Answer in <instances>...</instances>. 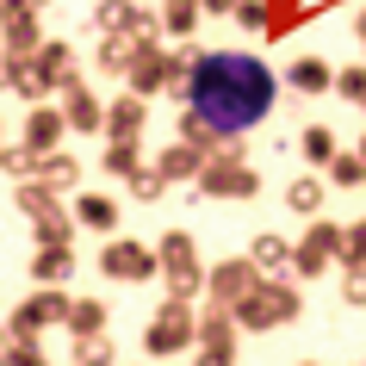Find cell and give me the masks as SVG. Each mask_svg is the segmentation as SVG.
<instances>
[{
  "instance_id": "7402d4cb",
  "label": "cell",
  "mask_w": 366,
  "mask_h": 366,
  "mask_svg": "<svg viewBox=\"0 0 366 366\" xmlns=\"http://www.w3.org/2000/svg\"><path fill=\"white\" fill-rule=\"evenodd\" d=\"M205 6H212V13H236V6H242V0H205Z\"/></svg>"
},
{
  "instance_id": "e0dca14e",
  "label": "cell",
  "mask_w": 366,
  "mask_h": 366,
  "mask_svg": "<svg viewBox=\"0 0 366 366\" xmlns=\"http://www.w3.org/2000/svg\"><path fill=\"white\" fill-rule=\"evenodd\" d=\"M99 25H106V31H118V25H131V6H118V0H106V6H99Z\"/></svg>"
},
{
  "instance_id": "3957f363",
  "label": "cell",
  "mask_w": 366,
  "mask_h": 366,
  "mask_svg": "<svg viewBox=\"0 0 366 366\" xmlns=\"http://www.w3.org/2000/svg\"><path fill=\"white\" fill-rule=\"evenodd\" d=\"M292 310H298V292L273 286V292H254L249 305H242V317H249V323H286Z\"/></svg>"
},
{
  "instance_id": "277c9868",
  "label": "cell",
  "mask_w": 366,
  "mask_h": 366,
  "mask_svg": "<svg viewBox=\"0 0 366 366\" xmlns=\"http://www.w3.org/2000/svg\"><path fill=\"white\" fill-rule=\"evenodd\" d=\"M205 193L249 199V193H254V174H242V168H205Z\"/></svg>"
},
{
  "instance_id": "6da1fadb",
  "label": "cell",
  "mask_w": 366,
  "mask_h": 366,
  "mask_svg": "<svg viewBox=\"0 0 366 366\" xmlns=\"http://www.w3.org/2000/svg\"><path fill=\"white\" fill-rule=\"evenodd\" d=\"M187 99H193V118H187V137L193 143H212V137H242L249 124L273 112V75L267 62L242 56H199L193 81H187Z\"/></svg>"
},
{
  "instance_id": "4fadbf2b",
  "label": "cell",
  "mask_w": 366,
  "mask_h": 366,
  "mask_svg": "<svg viewBox=\"0 0 366 366\" xmlns=\"http://www.w3.org/2000/svg\"><path fill=\"white\" fill-rule=\"evenodd\" d=\"M236 13H242V25H249V31H261V25L273 19V0H242Z\"/></svg>"
},
{
  "instance_id": "30bf717a",
  "label": "cell",
  "mask_w": 366,
  "mask_h": 366,
  "mask_svg": "<svg viewBox=\"0 0 366 366\" xmlns=\"http://www.w3.org/2000/svg\"><path fill=\"white\" fill-rule=\"evenodd\" d=\"M335 94L354 99V106L366 112V69H342V75H335Z\"/></svg>"
},
{
  "instance_id": "8fae6325",
  "label": "cell",
  "mask_w": 366,
  "mask_h": 366,
  "mask_svg": "<svg viewBox=\"0 0 366 366\" xmlns=\"http://www.w3.org/2000/svg\"><path fill=\"white\" fill-rule=\"evenodd\" d=\"M249 280H254V267H224V273H217V292H224V298H242Z\"/></svg>"
},
{
  "instance_id": "ac0fdd59",
  "label": "cell",
  "mask_w": 366,
  "mask_h": 366,
  "mask_svg": "<svg viewBox=\"0 0 366 366\" xmlns=\"http://www.w3.org/2000/svg\"><path fill=\"white\" fill-rule=\"evenodd\" d=\"M31 143H38V149H50V143H56V118H38V124H31Z\"/></svg>"
},
{
  "instance_id": "cb8c5ba5",
  "label": "cell",
  "mask_w": 366,
  "mask_h": 366,
  "mask_svg": "<svg viewBox=\"0 0 366 366\" xmlns=\"http://www.w3.org/2000/svg\"><path fill=\"white\" fill-rule=\"evenodd\" d=\"M360 44H366V13H360Z\"/></svg>"
},
{
  "instance_id": "9a60e30c",
  "label": "cell",
  "mask_w": 366,
  "mask_h": 366,
  "mask_svg": "<svg viewBox=\"0 0 366 366\" xmlns=\"http://www.w3.org/2000/svg\"><path fill=\"white\" fill-rule=\"evenodd\" d=\"M254 261H261V267H280V261H286V242L261 236V242H254Z\"/></svg>"
},
{
  "instance_id": "ffe728a7",
  "label": "cell",
  "mask_w": 366,
  "mask_h": 366,
  "mask_svg": "<svg viewBox=\"0 0 366 366\" xmlns=\"http://www.w3.org/2000/svg\"><path fill=\"white\" fill-rule=\"evenodd\" d=\"M106 168H112V174L131 168V143H112V149H106Z\"/></svg>"
},
{
  "instance_id": "52a82bcc",
  "label": "cell",
  "mask_w": 366,
  "mask_h": 366,
  "mask_svg": "<svg viewBox=\"0 0 366 366\" xmlns=\"http://www.w3.org/2000/svg\"><path fill=\"white\" fill-rule=\"evenodd\" d=\"M106 273H131L137 280V273H149V254L143 249H106Z\"/></svg>"
},
{
  "instance_id": "7c38bea8",
  "label": "cell",
  "mask_w": 366,
  "mask_h": 366,
  "mask_svg": "<svg viewBox=\"0 0 366 366\" xmlns=\"http://www.w3.org/2000/svg\"><path fill=\"white\" fill-rule=\"evenodd\" d=\"M317 205H323V187L317 180H298L292 187V212H317Z\"/></svg>"
},
{
  "instance_id": "44dd1931",
  "label": "cell",
  "mask_w": 366,
  "mask_h": 366,
  "mask_svg": "<svg viewBox=\"0 0 366 366\" xmlns=\"http://www.w3.org/2000/svg\"><path fill=\"white\" fill-rule=\"evenodd\" d=\"M38 273H44V280H56V273H69V261H62V254H44Z\"/></svg>"
},
{
  "instance_id": "d4e9b609",
  "label": "cell",
  "mask_w": 366,
  "mask_h": 366,
  "mask_svg": "<svg viewBox=\"0 0 366 366\" xmlns=\"http://www.w3.org/2000/svg\"><path fill=\"white\" fill-rule=\"evenodd\" d=\"M360 155H366V137H360Z\"/></svg>"
},
{
  "instance_id": "7a4b0ae2",
  "label": "cell",
  "mask_w": 366,
  "mask_h": 366,
  "mask_svg": "<svg viewBox=\"0 0 366 366\" xmlns=\"http://www.w3.org/2000/svg\"><path fill=\"white\" fill-rule=\"evenodd\" d=\"M342 242H347V230H335V224H310V236H305V249H298V273H317L323 261H335L342 254Z\"/></svg>"
},
{
  "instance_id": "ba28073f",
  "label": "cell",
  "mask_w": 366,
  "mask_h": 366,
  "mask_svg": "<svg viewBox=\"0 0 366 366\" xmlns=\"http://www.w3.org/2000/svg\"><path fill=\"white\" fill-rule=\"evenodd\" d=\"M329 180H335V187H360L366 180V155H335V162H329Z\"/></svg>"
},
{
  "instance_id": "2e32d148",
  "label": "cell",
  "mask_w": 366,
  "mask_h": 366,
  "mask_svg": "<svg viewBox=\"0 0 366 366\" xmlns=\"http://www.w3.org/2000/svg\"><path fill=\"white\" fill-rule=\"evenodd\" d=\"M342 254H347V267H354V261H366V224H354V230H347Z\"/></svg>"
},
{
  "instance_id": "603a6c76",
  "label": "cell",
  "mask_w": 366,
  "mask_h": 366,
  "mask_svg": "<svg viewBox=\"0 0 366 366\" xmlns=\"http://www.w3.org/2000/svg\"><path fill=\"white\" fill-rule=\"evenodd\" d=\"M310 6H317V13H329V6H342V0H310Z\"/></svg>"
},
{
  "instance_id": "d6986e66",
  "label": "cell",
  "mask_w": 366,
  "mask_h": 366,
  "mask_svg": "<svg viewBox=\"0 0 366 366\" xmlns=\"http://www.w3.org/2000/svg\"><path fill=\"white\" fill-rule=\"evenodd\" d=\"M81 217H87V224H112V205H106V199H87V205H81Z\"/></svg>"
},
{
  "instance_id": "8992f818",
  "label": "cell",
  "mask_w": 366,
  "mask_h": 366,
  "mask_svg": "<svg viewBox=\"0 0 366 366\" xmlns=\"http://www.w3.org/2000/svg\"><path fill=\"white\" fill-rule=\"evenodd\" d=\"M292 87L323 94V87H335V69H329V62H317V56H305V62H292Z\"/></svg>"
},
{
  "instance_id": "5bb4252c",
  "label": "cell",
  "mask_w": 366,
  "mask_h": 366,
  "mask_svg": "<svg viewBox=\"0 0 366 366\" xmlns=\"http://www.w3.org/2000/svg\"><path fill=\"white\" fill-rule=\"evenodd\" d=\"M342 298H347V305H366V267H360V261L347 267V286H342Z\"/></svg>"
},
{
  "instance_id": "9c48e42d",
  "label": "cell",
  "mask_w": 366,
  "mask_h": 366,
  "mask_svg": "<svg viewBox=\"0 0 366 366\" xmlns=\"http://www.w3.org/2000/svg\"><path fill=\"white\" fill-rule=\"evenodd\" d=\"M305 155L323 168V162H335V131H323V124H310L305 131Z\"/></svg>"
},
{
  "instance_id": "5b68a950",
  "label": "cell",
  "mask_w": 366,
  "mask_h": 366,
  "mask_svg": "<svg viewBox=\"0 0 366 366\" xmlns=\"http://www.w3.org/2000/svg\"><path fill=\"white\" fill-rule=\"evenodd\" d=\"M149 347H155V354L187 347V317H180V310H162V317H155V329H149Z\"/></svg>"
}]
</instances>
